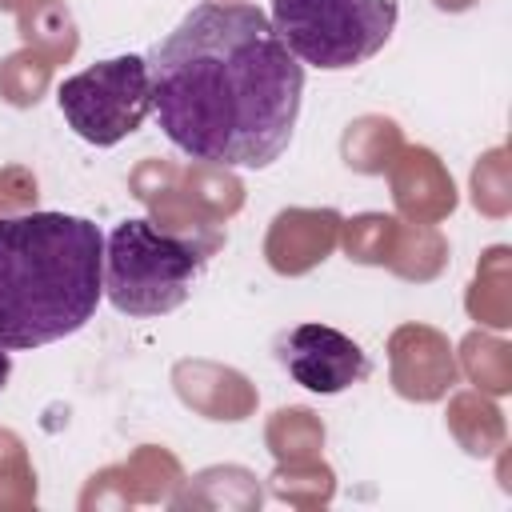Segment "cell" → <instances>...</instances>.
I'll list each match as a JSON object with an SVG mask.
<instances>
[{
    "mask_svg": "<svg viewBox=\"0 0 512 512\" xmlns=\"http://www.w3.org/2000/svg\"><path fill=\"white\" fill-rule=\"evenodd\" d=\"M164 136L192 160L268 168L292 140L304 64L256 4H196L144 56Z\"/></svg>",
    "mask_w": 512,
    "mask_h": 512,
    "instance_id": "6da1fadb",
    "label": "cell"
},
{
    "mask_svg": "<svg viewBox=\"0 0 512 512\" xmlns=\"http://www.w3.org/2000/svg\"><path fill=\"white\" fill-rule=\"evenodd\" d=\"M104 296V236L68 212L0 216V348L24 352L80 332Z\"/></svg>",
    "mask_w": 512,
    "mask_h": 512,
    "instance_id": "7a4b0ae2",
    "label": "cell"
},
{
    "mask_svg": "<svg viewBox=\"0 0 512 512\" xmlns=\"http://www.w3.org/2000/svg\"><path fill=\"white\" fill-rule=\"evenodd\" d=\"M208 256L156 228L152 220H120L104 240V292L124 316H164L188 300Z\"/></svg>",
    "mask_w": 512,
    "mask_h": 512,
    "instance_id": "3957f363",
    "label": "cell"
},
{
    "mask_svg": "<svg viewBox=\"0 0 512 512\" xmlns=\"http://www.w3.org/2000/svg\"><path fill=\"white\" fill-rule=\"evenodd\" d=\"M268 20L300 64L348 72L392 40L400 0H272Z\"/></svg>",
    "mask_w": 512,
    "mask_h": 512,
    "instance_id": "277c9868",
    "label": "cell"
},
{
    "mask_svg": "<svg viewBox=\"0 0 512 512\" xmlns=\"http://www.w3.org/2000/svg\"><path fill=\"white\" fill-rule=\"evenodd\" d=\"M56 104L68 120V128L96 144L112 148L124 136H132L144 116L152 112V72L144 56H112L100 60L76 76H68L56 88Z\"/></svg>",
    "mask_w": 512,
    "mask_h": 512,
    "instance_id": "5b68a950",
    "label": "cell"
},
{
    "mask_svg": "<svg viewBox=\"0 0 512 512\" xmlns=\"http://www.w3.org/2000/svg\"><path fill=\"white\" fill-rule=\"evenodd\" d=\"M276 360L284 364V372L320 396H336L352 384H360L368 376V356L364 348L328 328V324H296L276 340Z\"/></svg>",
    "mask_w": 512,
    "mask_h": 512,
    "instance_id": "8992f818",
    "label": "cell"
},
{
    "mask_svg": "<svg viewBox=\"0 0 512 512\" xmlns=\"http://www.w3.org/2000/svg\"><path fill=\"white\" fill-rule=\"evenodd\" d=\"M388 376L404 400L432 404L448 396L460 376V364L444 332L428 324H400L388 336Z\"/></svg>",
    "mask_w": 512,
    "mask_h": 512,
    "instance_id": "52a82bcc",
    "label": "cell"
},
{
    "mask_svg": "<svg viewBox=\"0 0 512 512\" xmlns=\"http://www.w3.org/2000/svg\"><path fill=\"white\" fill-rule=\"evenodd\" d=\"M340 244V212L332 208H284L264 236V260L280 276H304Z\"/></svg>",
    "mask_w": 512,
    "mask_h": 512,
    "instance_id": "ba28073f",
    "label": "cell"
},
{
    "mask_svg": "<svg viewBox=\"0 0 512 512\" xmlns=\"http://www.w3.org/2000/svg\"><path fill=\"white\" fill-rule=\"evenodd\" d=\"M388 184H392L396 212L408 224H440L456 208V184L432 148L404 144L400 156L388 164Z\"/></svg>",
    "mask_w": 512,
    "mask_h": 512,
    "instance_id": "9c48e42d",
    "label": "cell"
},
{
    "mask_svg": "<svg viewBox=\"0 0 512 512\" xmlns=\"http://www.w3.org/2000/svg\"><path fill=\"white\" fill-rule=\"evenodd\" d=\"M172 384L176 396L204 420H248L256 408V388L236 368L212 360H180L172 368Z\"/></svg>",
    "mask_w": 512,
    "mask_h": 512,
    "instance_id": "30bf717a",
    "label": "cell"
},
{
    "mask_svg": "<svg viewBox=\"0 0 512 512\" xmlns=\"http://www.w3.org/2000/svg\"><path fill=\"white\" fill-rule=\"evenodd\" d=\"M16 24H20L24 44L44 52L52 64L72 60L80 48V32L64 0H24L16 8Z\"/></svg>",
    "mask_w": 512,
    "mask_h": 512,
    "instance_id": "8fae6325",
    "label": "cell"
},
{
    "mask_svg": "<svg viewBox=\"0 0 512 512\" xmlns=\"http://www.w3.org/2000/svg\"><path fill=\"white\" fill-rule=\"evenodd\" d=\"M400 148H404V132L388 116H360L348 124V132L340 140L344 164L352 172H364V176L388 172V164L400 156Z\"/></svg>",
    "mask_w": 512,
    "mask_h": 512,
    "instance_id": "7c38bea8",
    "label": "cell"
},
{
    "mask_svg": "<svg viewBox=\"0 0 512 512\" xmlns=\"http://www.w3.org/2000/svg\"><path fill=\"white\" fill-rule=\"evenodd\" d=\"M260 500H264V492H260L256 476L236 464L204 468L200 476L188 480L184 496H172L176 508H260Z\"/></svg>",
    "mask_w": 512,
    "mask_h": 512,
    "instance_id": "4fadbf2b",
    "label": "cell"
},
{
    "mask_svg": "<svg viewBox=\"0 0 512 512\" xmlns=\"http://www.w3.org/2000/svg\"><path fill=\"white\" fill-rule=\"evenodd\" d=\"M448 432L468 456H492L504 448V416L484 392H456L448 400Z\"/></svg>",
    "mask_w": 512,
    "mask_h": 512,
    "instance_id": "5bb4252c",
    "label": "cell"
},
{
    "mask_svg": "<svg viewBox=\"0 0 512 512\" xmlns=\"http://www.w3.org/2000/svg\"><path fill=\"white\" fill-rule=\"evenodd\" d=\"M180 196L200 212L208 216L212 224H224L228 216L240 212L244 204V184L220 168V164H204V160H192L184 172H180Z\"/></svg>",
    "mask_w": 512,
    "mask_h": 512,
    "instance_id": "9a60e30c",
    "label": "cell"
},
{
    "mask_svg": "<svg viewBox=\"0 0 512 512\" xmlns=\"http://www.w3.org/2000/svg\"><path fill=\"white\" fill-rule=\"evenodd\" d=\"M468 316L488 324V328H508L512 324V292H508V248L496 244L480 256L476 280L468 288Z\"/></svg>",
    "mask_w": 512,
    "mask_h": 512,
    "instance_id": "2e32d148",
    "label": "cell"
},
{
    "mask_svg": "<svg viewBox=\"0 0 512 512\" xmlns=\"http://www.w3.org/2000/svg\"><path fill=\"white\" fill-rule=\"evenodd\" d=\"M116 480H120V492L124 500H168L172 504V488L184 484L180 476V464L172 452L156 448V444H144L140 452H132L120 468H112Z\"/></svg>",
    "mask_w": 512,
    "mask_h": 512,
    "instance_id": "e0dca14e",
    "label": "cell"
},
{
    "mask_svg": "<svg viewBox=\"0 0 512 512\" xmlns=\"http://www.w3.org/2000/svg\"><path fill=\"white\" fill-rule=\"evenodd\" d=\"M444 264H448V240L436 232V224H400V236L388 260V268L400 280H416V284L436 280Z\"/></svg>",
    "mask_w": 512,
    "mask_h": 512,
    "instance_id": "ac0fdd59",
    "label": "cell"
},
{
    "mask_svg": "<svg viewBox=\"0 0 512 512\" xmlns=\"http://www.w3.org/2000/svg\"><path fill=\"white\" fill-rule=\"evenodd\" d=\"M460 364L484 396H504L512 388V348L488 332H468L460 340Z\"/></svg>",
    "mask_w": 512,
    "mask_h": 512,
    "instance_id": "d6986e66",
    "label": "cell"
},
{
    "mask_svg": "<svg viewBox=\"0 0 512 512\" xmlns=\"http://www.w3.org/2000/svg\"><path fill=\"white\" fill-rule=\"evenodd\" d=\"M264 440L276 460H312V456H320L324 424L308 408H280V412H272Z\"/></svg>",
    "mask_w": 512,
    "mask_h": 512,
    "instance_id": "ffe728a7",
    "label": "cell"
},
{
    "mask_svg": "<svg viewBox=\"0 0 512 512\" xmlns=\"http://www.w3.org/2000/svg\"><path fill=\"white\" fill-rule=\"evenodd\" d=\"M396 236H400V220L384 212H360L352 220H340V244L356 264H388Z\"/></svg>",
    "mask_w": 512,
    "mask_h": 512,
    "instance_id": "44dd1931",
    "label": "cell"
},
{
    "mask_svg": "<svg viewBox=\"0 0 512 512\" xmlns=\"http://www.w3.org/2000/svg\"><path fill=\"white\" fill-rule=\"evenodd\" d=\"M52 60L44 56V52H36V48H20V52H12V56H4L0 60V96L12 104V108H32V104H40V96L48 92V84H52Z\"/></svg>",
    "mask_w": 512,
    "mask_h": 512,
    "instance_id": "7402d4cb",
    "label": "cell"
},
{
    "mask_svg": "<svg viewBox=\"0 0 512 512\" xmlns=\"http://www.w3.org/2000/svg\"><path fill=\"white\" fill-rule=\"evenodd\" d=\"M272 492L296 508H320L332 500L336 476L316 456L312 460H280V468L272 472Z\"/></svg>",
    "mask_w": 512,
    "mask_h": 512,
    "instance_id": "603a6c76",
    "label": "cell"
},
{
    "mask_svg": "<svg viewBox=\"0 0 512 512\" xmlns=\"http://www.w3.org/2000/svg\"><path fill=\"white\" fill-rule=\"evenodd\" d=\"M36 500V476L16 432L0 428V508H28Z\"/></svg>",
    "mask_w": 512,
    "mask_h": 512,
    "instance_id": "cb8c5ba5",
    "label": "cell"
},
{
    "mask_svg": "<svg viewBox=\"0 0 512 512\" xmlns=\"http://www.w3.org/2000/svg\"><path fill=\"white\" fill-rule=\"evenodd\" d=\"M472 204L500 220L512 212V188H508V152L504 148H492L480 156V164L472 168Z\"/></svg>",
    "mask_w": 512,
    "mask_h": 512,
    "instance_id": "d4e9b609",
    "label": "cell"
},
{
    "mask_svg": "<svg viewBox=\"0 0 512 512\" xmlns=\"http://www.w3.org/2000/svg\"><path fill=\"white\" fill-rule=\"evenodd\" d=\"M28 204H36V176L24 168H4L0 172V216L24 212Z\"/></svg>",
    "mask_w": 512,
    "mask_h": 512,
    "instance_id": "484cf974",
    "label": "cell"
},
{
    "mask_svg": "<svg viewBox=\"0 0 512 512\" xmlns=\"http://www.w3.org/2000/svg\"><path fill=\"white\" fill-rule=\"evenodd\" d=\"M432 4H436L440 12H468L476 0H432Z\"/></svg>",
    "mask_w": 512,
    "mask_h": 512,
    "instance_id": "4316f807",
    "label": "cell"
},
{
    "mask_svg": "<svg viewBox=\"0 0 512 512\" xmlns=\"http://www.w3.org/2000/svg\"><path fill=\"white\" fill-rule=\"evenodd\" d=\"M8 372H12V360H8V348H0V392L8 384Z\"/></svg>",
    "mask_w": 512,
    "mask_h": 512,
    "instance_id": "83f0119b",
    "label": "cell"
},
{
    "mask_svg": "<svg viewBox=\"0 0 512 512\" xmlns=\"http://www.w3.org/2000/svg\"><path fill=\"white\" fill-rule=\"evenodd\" d=\"M24 0H0V12H16Z\"/></svg>",
    "mask_w": 512,
    "mask_h": 512,
    "instance_id": "f1b7e54d",
    "label": "cell"
},
{
    "mask_svg": "<svg viewBox=\"0 0 512 512\" xmlns=\"http://www.w3.org/2000/svg\"><path fill=\"white\" fill-rule=\"evenodd\" d=\"M208 4H236V0H208Z\"/></svg>",
    "mask_w": 512,
    "mask_h": 512,
    "instance_id": "f546056e",
    "label": "cell"
}]
</instances>
